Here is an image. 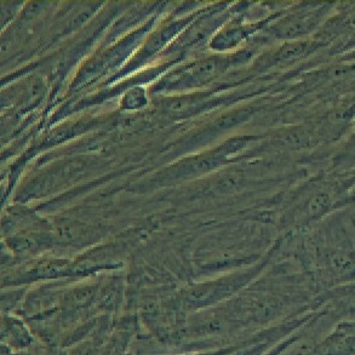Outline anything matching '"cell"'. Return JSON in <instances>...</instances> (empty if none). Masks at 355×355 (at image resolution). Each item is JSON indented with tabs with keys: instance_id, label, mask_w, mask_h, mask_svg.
Wrapping results in <instances>:
<instances>
[{
	"instance_id": "cell-1",
	"label": "cell",
	"mask_w": 355,
	"mask_h": 355,
	"mask_svg": "<svg viewBox=\"0 0 355 355\" xmlns=\"http://www.w3.org/2000/svg\"><path fill=\"white\" fill-rule=\"evenodd\" d=\"M329 203H330V198L327 197L326 194L316 195L314 199L310 202L309 206H308L309 213L312 214V216L320 213L324 209H326V206L329 205Z\"/></svg>"
}]
</instances>
